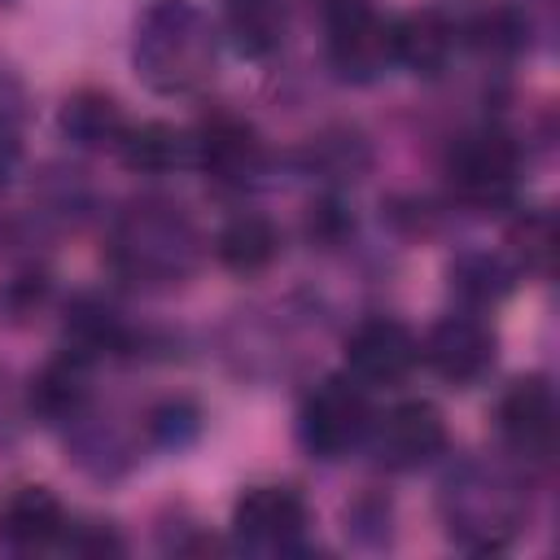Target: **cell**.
<instances>
[{
	"instance_id": "484cf974",
	"label": "cell",
	"mask_w": 560,
	"mask_h": 560,
	"mask_svg": "<svg viewBox=\"0 0 560 560\" xmlns=\"http://www.w3.org/2000/svg\"><path fill=\"white\" fill-rule=\"evenodd\" d=\"M44 280L39 276H13L0 284V311L4 315H31L39 302H44Z\"/></svg>"
},
{
	"instance_id": "ac0fdd59",
	"label": "cell",
	"mask_w": 560,
	"mask_h": 560,
	"mask_svg": "<svg viewBox=\"0 0 560 560\" xmlns=\"http://www.w3.org/2000/svg\"><path fill=\"white\" fill-rule=\"evenodd\" d=\"M122 162L140 175H171L179 166H188L197 158L192 149V136H184L179 127L171 122H140V127H127L122 144H118Z\"/></svg>"
},
{
	"instance_id": "52a82bcc",
	"label": "cell",
	"mask_w": 560,
	"mask_h": 560,
	"mask_svg": "<svg viewBox=\"0 0 560 560\" xmlns=\"http://www.w3.org/2000/svg\"><path fill=\"white\" fill-rule=\"evenodd\" d=\"M368 433H372L376 464L389 472H411V468L429 464L433 455H442V446H446V420L424 398L389 407L381 420H372Z\"/></svg>"
},
{
	"instance_id": "7a4b0ae2",
	"label": "cell",
	"mask_w": 560,
	"mask_h": 560,
	"mask_svg": "<svg viewBox=\"0 0 560 560\" xmlns=\"http://www.w3.org/2000/svg\"><path fill=\"white\" fill-rule=\"evenodd\" d=\"M197 228L179 206L136 201L109 228V267L131 284H179L197 267Z\"/></svg>"
},
{
	"instance_id": "cb8c5ba5",
	"label": "cell",
	"mask_w": 560,
	"mask_h": 560,
	"mask_svg": "<svg viewBox=\"0 0 560 560\" xmlns=\"http://www.w3.org/2000/svg\"><path fill=\"white\" fill-rule=\"evenodd\" d=\"M197 433H201V411L188 398H171L149 411V442L162 451H184L197 442Z\"/></svg>"
},
{
	"instance_id": "4fadbf2b",
	"label": "cell",
	"mask_w": 560,
	"mask_h": 560,
	"mask_svg": "<svg viewBox=\"0 0 560 560\" xmlns=\"http://www.w3.org/2000/svg\"><path fill=\"white\" fill-rule=\"evenodd\" d=\"M66 529V512L48 486H18L0 503V547L9 551H39L57 542Z\"/></svg>"
},
{
	"instance_id": "9c48e42d",
	"label": "cell",
	"mask_w": 560,
	"mask_h": 560,
	"mask_svg": "<svg viewBox=\"0 0 560 560\" xmlns=\"http://www.w3.org/2000/svg\"><path fill=\"white\" fill-rule=\"evenodd\" d=\"M420 359V346L407 324L372 315L346 337V368L363 385H394L402 381Z\"/></svg>"
},
{
	"instance_id": "8992f818",
	"label": "cell",
	"mask_w": 560,
	"mask_h": 560,
	"mask_svg": "<svg viewBox=\"0 0 560 560\" xmlns=\"http://www.w3.org/2000/svg\"><path fill=\"white\" fill-rule=\"evenodd\" d=\"M446 175L468 206H503L521 184V149L499 131L464 136L451 149Z\"/></svg>"
},
{
	"instance_id": "4316f807",
	"label": "cell",
	"mask_w": 560,
	"mask_h": 560,
	"mask_svg": "<svg viewBox=\"0 0 560 560\" xmlns=\"http://www.w3.org/2000/svg\"><path fill=\"white\" fill-rule=\"evenodd\" d=\"M516 241H521L525 262H534V267L542 271V267H547V254H551V219H547V214H529V219L516 228Z\"/></svg>"
},
{
	"instance_id": "7c38bea8",
	"label": "cell",
	"mask_w": 560,
	"mask_h": 560,
	"mask_svg": "<svg viewBox=\"0 0 560 560\" xmlns=\"http://www.w3.org/2000/svg\"><path fill=\"white\" fill-rule=\"evenodd\" d=\"M499 433L525 459H547L556 446V394L542 376L516 381L499 402Z\"/></svg>"
},
{
	"instance_id": "44dd1931",
	"label": "cell",
	"mask_w": 560,
	"mask_h": 560,
	"mask_svg": "<svg viewBox=\"0 0 560 560\" xmlns=\"http://www.w3.org/2000/svg\"><path fill=\"white\" fill-rule=\"evenodd\" d=\"M131 337L118 319V311L92 293H79L70 306H66V350L83 354V359H96L105 350H122Z\"/></svg>"
},
{
	"instance_id": "d4e9b609",
	"label": "cell",
	"mask_w": 560,
	"mask_h": 560,
	"mask_svg": "<svg viewBox=\"0 0 560 560\" xmlns=\"http://www.w3.org/2000/svg\"><path fill=\"white\" fill-rule=\"evenodd\" d=\"M66 538V551H79V556H118L122 551V538L109 529V525H96V521H83V525H66L61 529Z\"/></svg>"
},
{
	"instance_id": "d6986e66",
	"label": "cell",
	"mask_w": 560,
	"mask_h": 560,
	"mask_svg": "<svg viewBox=\"0 0 560 560\" xmlns=\"http://www.w3.org/2000/svg\"><path fill=\"white\" fill-rule=\"evenodd\" d=\"M214 254H219V262L228 271L254 276V271L271 267V258L280 254V232H276V223L267 214H236L214 236Z\"/></svg>"
},
{
	"instance_id": "8fae6325",
	"label": "cell",
	"mask_w": 560,
	"mask_h": 560,
	"mask_svg": "<svg viewBox=\"0 0 560 560\" xmlns=\"http://www.w3.org/2000/svg\"><path fill=\"white\" fill-rule=\"evenodd\" d=\"M429 368L451 385H472L494 363V332L477 315H446L424 337Z\"/></svg>"
},
{
	"instance_id": "f1b7e54d",
	"label": "cell",
	"mask_w": 560,
	"mask_h": 560,
	"mask_svg": "<svg viewBox=\"0 0 560 560\" xmlns=\"http://www.w3.org/2000/svg\"><path fill=\"white\" fill-rule=\"evenodd\" d=\"M18 153H22V144H18V127H13V118L0 109V184L13 175Z\"/></svg>"
},
{
	"instance_id": "83f0119b",
	"label": "cell",
	"mask_w": 560,
	"mask_h": 560,
	"mask_svg": "<svg viewBox=\"0 0 560 560\" xmlns=\"http://www.w3.org/2000/svg\"><path fill=\"white\" fill-rule=\"evenodd\" d=\"M350 232V214L341 210V201H319V206H311V236H319V241H341Z\"/></svg>"
},
{
	"instance_id": "2e32d148",
	"label": "cell",
	"mask_w": 560,
	"mask_h": 560,
	"mask_svg": "<svg viewBox=\"0 0 560 560\" xmlns=\"http://www.w3.org/2000/svg\"><path fill=\"white\" fill-rule=\"evenodd\" d=\"M88 363H92V359L66 350L61 359H52V363L31 381L26 402H31V411H35L44 424H66V420H74V416L83 411V402H88Z\"/></svg>"
},
{
	"instance_id": "5b68a950",
	"label": "cell",
	"mask_w": 560,
	"mask_h": 560,
	"mask_svg": "<svg viewBox=\"0 0 560 560\" xmlns=\"http://www.w3.org/2000/svg\"><path fill=\"white\" fill-rule=\"evenodd\" d=\"M328 66L346 83H372L394 66V22L363 0L332 4L328 18Z\"/></svg>"
},
{
	"instance_id": "ba28073f",
	"label": "cell",
	"mask_w": 560,
	"mask_h": 560,
	"mask_svg": "<svg viewBox=\"0 0 560 560\" xmlns=\"http://www.w3.org/2000/svg\"><path fill=\"white\" fill-rule=\"evenodd\" d=\"M306 529V503L289 486H254L232 508V534L249 551H293Z\"/></svg>"
},
{
	"instance_id": "7402d4cb",
	"label": "cell",
	"mask_w": 560,
	"mask_h": 560,
	"mask_svg": "<svg viewBox=\"0 0 560 560\" xmlns=\"http://www.w3.org/2000/svg\"><path fill=\"white\" fill-rule=\"evenodd\" d=\"M464 39H468L481 57H490V61H512V57H521V52L529 48V22H525L521 9L494 4V9H481V13L464 26Z\"/></svg>"
},
{
	"instance_id": "6da1fadb",
	"label": "cell",
	"mask_w": 560,
	"mask_h": 560,
	"mask_svg": "<svg viewBox=\"0 0 560 560\" xmlns=\"http://www.w3.org/2000/svg\"><path fill=\"white\" fill-rule=\"evenodd\" d=\"M131 57L153 92H192L214 70V31L192 0H149Z\"/></svg>"
},
{
	"instance_id": "5bb4252c",
	"label": "cell",
	"mask_w": 560,
	"mask_h": 560,
	"mask_svg": "<svg viewBox=\"0 0 560 560\" xmlns=\"http://www.w3.org/2000/svg\"><path fill=\"white\" fill-rule=\"evenodd\" d=\"M455 22L442 13V9H416V13H402L394 22V61L407 66L411 74H442L455 57Z\"/></svg>"
},
{
	"instance_id": "e0dca14e",
	"label": "cell",
	"mask_w": 560,
	"mask_h": 560,
	"mask_svg": "<svg viewBox=\"0 0 560 560\" xmlns=\"http://www.w3.org/2000/svg\"><path fill=\"white\" fill-rule=\"evenodd\" d=\"M223 35L241 57L262 61L284 44V4L280 0H223Z\"/></svg>"
},
{
	"instance_id": "9a60e30c",
	"label": "cell",
	"mask_w": 560,
	"mask_h": 560,
	"mask_svg": "<svg viewBox=\"0 0 560 560\" xmlns=\"http://www.w3.org/2000/svg\"><path fill=\"white\" fill-rule=\"evenodd\" d=\"M57 127L79 149H118L131 122H127V114H122V105L114 96L88 88V92H74V96L61 101Z\"/></svg>"
},
{
	"instance_id": "3957f363",
	"label": "cell",
	"mask_w": 560,
	"mask_h": 560,
	"mask_svg": "<svg viewBox=\"0 0 560 560\" xmlns=\"http://www.w3.org/2000/svg\"><path fill=\"white\" fill-rule=\"evenodd\" d=\"M442 521L459 547L503 551L525 521V499L503 468L459 464L442 481Z\"/></svg>"
},
{
	"instance_id": "30bf717a",
	"label": "cell",
	"mask_w": 560,
	"mask_h": 560,
	"mask_svg": "<svg viewBox=\"0 0 560 560\" xmlns=\"http://www.w3.org/2000/svg\"><path fill=\"white\" fill-rule=\"evenodd\" d=\"M197 149V162L206 166V175L223 188H249L258 184L262 166H267V153H262V140L254 136L249 122L232 118V114H214L201 136L192 140Z\"/></svg>"
},
{
	"instance_id": "ffe728a7",
	"label": "cell",
	"mask_w": 560,
	"mask_h": 560,
	"mask_svg": "<svg viewBox=\"0 0 560 560\" xmlns=\"http://www.w3.org/2000/svg\"><path fill=\"white\" fill-rule=\"evenodd\" d=\"M446 280H451V293L459 302H468V306H494V302H503L512 293L516 271L508 267V258H499L490 249H464L446 267Z\"/></svg>"
},
{
	"instance_id": "603a6c76",
	"label": "cell",
	"mask_w": 560,
	"mask_h": 560,
	"mask_svg": "<svg viewBox=\"0 0 560 560\" xmlns=\"http://www.w3.org/2000/svg\"><path fill=\"white\" fill-rule=\"evenodd\" d=\"M306 162L328 179H354L359 171H368V144L354 131H324L319 140H311Z\"/></svg>"
},
{
	"instance_id": "277c9868",
	"label": "cell",
	"mask_w": 560,
	"mask_h": 560,
	"mask_svg": "<svg viewBox=\"0 0 560 560\" xmlns=\"http://www.w3.org/2000/svg\"><path fill=\"white\" fill-rule=\"evenodd\" d=\"M368 429H372V407H368V394L354 385V376L319 381L298 411V438L319 459L350 455L368 438Z\"/></svg>"
},
{
	"instance_id": "f546056e",
	"label": "cell",
	"mask_w": 560,
	"mask_h": 560,
	"mask_svg": "<svg viewBox=\"0 0 560 560\" xmlns=\"http://www.w3.org/2000/svg\"><path fill=\"white\" fill-rule=\"evenodd\" d=\"M332 4H350V0H332Z\"/></svg>"
}]
</instances>
